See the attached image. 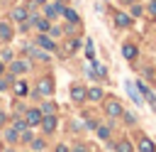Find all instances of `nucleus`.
<instances>
[{
    "label": "nucleus",
    "mask_w": 156,
    "mask_h": 152,
    "mask_svg": "<svg viewBox=\"0 0 156 152\" xmlns=\"http://www.w3.org/2000/svg\"><path fill=\"white\" fill-rule=\"evenodd\" d=\"M105 113L110 115V118H117V115H122V103L117 101V98H105Z\"/></svg>",
    "instance_id": "f257e3e1"
},
{
    "label": "nucleus",
    "mask_w": 156,
    "mask_h": 152,
    "mask_svg": "<svg viewBox=\"0 0 156 152\" xmlns=\"http://www.w3.org/2000/svg\"><path fill=\"white\" fill-rule=\"evenodd\" d=\"M37 93H41V96H51V93H54V83H51L49 76L39 78V83H37Z\"/></svg>",
    "instance_id": "f03ea898"
},
{
    "label": "nucleus",
    "mask_w": 156,
    "mask_h": 152,
    "mask_svg": "<svg viewBox=\"0 0 156 152\" xmlns=\"http://www.w3.org/2000/svg\"><path fill=\"white\" fill-rule=\"evenodd\" d=\"M12 34H15L12 25H10L7 20H0V42H10V39H12Z\"/></svg>",
    "instance_id": "7ed1b4c3"
},
{
    "label": "nucleus",
    "mask_w": 156,
    "mask_h": 152,
    "mask_svg": "<svg viewBox=\"0 0 156 152\" xmlns=\"http://www.w3.org/2000/svg\"><path fill=\"white\" fill-rule=\"evenodd\" d=\"M29 71V61H10V74H24Z\"/></svg>",
    "instance_id": "20e7f679"
},
{
    "label": "nucleus",
    "mask_w": 156,
    "mask_h": 152,
    "mask_svg": "<svg viewBox=\"0 0 156 152\" xmlns=\"http://www.w3.org/2000/svg\"><path fill=\"white\" fill-rule=\"evenodd\" d=\"M27 125H39L41 123V110H37V108H32V110H27V120H24Z\"/></svg>",
    "instance_id": "39448f33"
},
{
    "label": "nucleus",
    "mask_w": 156,
    "mask_h": 152,
    "mask_svg": "<svg viewBox=\"0 0 156 152\" xmlns=\"http://www.w3.org/2000/svg\"><path fill=\"white\" fill-rule=\"evenodd\" d=\"M37 44H39V47H44V49H49V51H56L54 39H49L46 34H39V37H37Z\"/></svg>",
    "instance_id": "423d86ee"
},
{
    "label": "nucleus",
    "mask_w": 156,
    "mask_h": 152,
    "mask_svg": "<svg viewBox=\"0 0 156 152\" xmlns=\"http://www.w3.org/2000/svg\"><path fill=\"white\" fill-rule=\"evenodd\" d=\"M61 10H63V5H61V2H56V5H46V7H44V15H46L49 20H54Z\"/></svg>",
    "instance_id": "0eeeda50"
},
{
    "label": "nucleus",
    "mask_w": 156,
    "mask_h": 152,
    "mask_svg": "<svg viewBox=\"0 0 156 152\" xmlns=\"http://www.w3.org/2000/svg\"><path fill=\"white\" fill-rule=\"evenodd\" d=\"M41 127H44V132H54V130H56V118H54V115L41 118Z\"/></svg>",
    "instance_id": "6e6552de"
},
{
    "label": "nucleus",
    "mask_w": 156,
    "mask_h": 152,
    "mask_svg": "<svg viewBox=\"0 0 156 152\" xmlns=\"http://www.w3.org/2000/svg\"><path fill=\"white\" fill-rule=\"evenodd\" d=\"M85 96H88V93H85V88H83V86H73V91H71V98H73L76 103L85 101Z\"/></svg>",
    "instance_id": "1a4fd4ad"
},
{
    "label": "nucleus",
    "mask_w": 156,
    "mask_h": 152,
    "mask_svg": "<svg viewBox=\"0 0 156 152\" xmlns=\"http://www.w3.org/2000/svg\"><path fill=\"white\" fill-rule=\"evenodd\" d=\"M115 22H117V27H129L132 20H129L127 12H117V15H115Z\"/></svg>",
    "instance_id": "9d476101"
},
{
    "label": "nucleus",
    "mask_w": 156,
    "mask_h": 152,
    "mask_svg": "<svg viewBox=\"0 0 156 152\" xmlns=\"http://www.w3.org/2000/svg\"><path fill=\"white\" fill-rule=\"evenodd\" d=\"M12 20H15V22H24V20H27V10H24V7H15V10H12Z\"/></svg>",
    "instance_id": "9b49d317"
},
{
    "label": "nucleus",
    "mask_w": 156,
    "mask_h": 152,
    "mask_svg": "<svg viewBox=\"0 0 156 152\" xmlns=\"http://www.w3.org/2000/svg\"><path fill=\"white\" fill-rule=\"evenodd\" d=\"M136 86H139V91H141V93H144V98H146V101H149V103H151V105H156V98H154V93H151V91H149V88H146V86H144V83H141V81H139V83H136Z\"/></svg>",
    "instance_id": "f8f14e48"
},
{
    "label": "nucleus",
    "mask_w": 156,
    "mask_h": 152,
    "mask_svg": "<svg viewBox=\"0 0 156 152\" xmlns=\"http://www.w3.org/2000/svg\"><path fill=\"white\" fill-rule=\"evenodd\" d=\"M61 15H63V17H66L71 25H76V22H78V15H76V10H68V7H63V10H61Z\"/></svg>",
    "instance_id": "ddd939ff"
},
{
    "label": "nucleus",
    "mask_w": 156,
    "mask_h": 152,
    "mask_svg": "<svg viewBox=\"0 0 156 152\" xmlns=\"http://www.w3.org/2000/svg\"><path fill=\"white\" fill-rule=\"evenodd\" d=\"M122 54H124V59H134L136 56V47L134 44H124L122 47Z\"/></svg>",
    "instance_id": "4468645a"
},
{
    "label": "nucleus",
    "mask_w": 156,
    "mask_h": 152,
    "mask_svg": "<svg viewBox=\"0 0 156 152\" xmlns=\"http://www.w3.org/2000/svg\"><path fill=\"white\" fill-rule=\"evenodd\" d=\"M154 150H156V147H154V142H151V140H146V137H144V140H139V152H154Z\"/></svg>",
    "instance_id": "2eb2a0df"
},
{
    "label": "nucleus",
    "mask_w": 156,
    "mask_h": 152,
    "mask_svg": "<svg viewBox=\"0 0 156 152\" xmlns=\"http://www.w3.org/2000/svg\"><path fill=\"white\" fill-rule=\"evenodd\" d=\"M15 93H17V96H27V83H24V81H17V83H15Z\"/></svg>",
    "instance_id": "dca6fc26"
},
{
    "label": "nucleus",
    "mask_w": 156,
    "mask_h": 152,
    "mask_svg": "<svg viewBox=\"0 0 156 152\" xmlns=\"http://www.w3.org/2000/svg\"><path fill=\"white\" fill-rule=\"evenodd\" d=\"M98 137H100V140H107V137H110V127H107V125H98Z\"/></svg>",
    "instance_id": "f3484780"
},
{
    "label": "nucleus",
    "mask_w": 156,
    "mask_h": 152,
    "mask_svg": "<svg viewBox=\"0 0 156 152\" xmlns=\"http://www.w3.org/2000/svg\"><path fill=\"white\" fill-rule=\"evenodd\" d=\"M5 140H7V142H15V140H17V127H7V130H5Z\"/></svg>",
    "instance_id": "a211bd4d"
},
{
    "label": "nucleus",
    "mask_w": 156,
    "mask_h": 152,
    "mask_svg": "<svg viewBox=\"0 0 156 152\" xmlns=\"http://www.w3.org/2000/svg\"><path fill=\"white\" fill-rule=\"evenodd\" d=\"M88 96H90V101H100L102 98V88H90Z\"/></svg>",
    "instance_id": "6ab92c4d"
},
{
    "label": "nucleus",
    "mask_w": 156,
    "mask_h": 152,
    "mask_svg": "<svg viewBox=\"0 0 156 152\" xmlns=\"http://www.w3.org/2000/svg\"><path fill=\"white\" fill-rule=\"evenodd\" d=\"M115 150H117V152H132V145H129L127 140H122V142H117Z\"/></svg>",
    "instance_id": "aec40b11"
},
{
    "label": "nucleus",
    "mask_w": 156,
    "mask_h": 152,
    "mask_svg": "<svg viewBox=\"0 0 156 152\" xmlns=\"http://www.w3.org/2000/svg\"><path fill=\"white\" fill-rule=\"evenodd\" d=\"M54 110H56V105H54V103H44V105H41V113H44V115H51Z\"/></svg>",
    "instance_id": "412c9836"
},
{
    "label": "nucleus",
    "mask_w": 156,
    "mask_h": 152,
    "mask_svg": "<svg viewBox=\"0 0 156 152\" xmlns=\"http://www.w3.org/2000/svg\"><path fill=\"white\" fill-rule=\"evenodd\" d=\"M0 59H2V61H12L15 56H12V51H10V49H2V51H0Z\"/></svg>",
    "instance_id": "4be33fe9"
},
{
    "label": "nucleus",
    "mask_w": 156,
    "mask_h": 152,
    "mask_svg": "<svg viewBox=\"0 0 156 152\" xmlns=\"http://www.w3.org/2000/svg\"><path fill=\"white\" fill-rule=\"evenodd\" d=\"M15 127H17V130H27V127H29V125H27V123H24V120H15Z\"/></svg>",
    "instance_id": "5701e85b"
},
{
    "label": "nucleus",
    "mask_w": 156,
    "mask_h": 152,
    "mask_svg": "<svg viewBox=\"0 0 156 152\" xmlns=\"http://www.w3.org/2000/svg\"><path fill=\"white\" fill-rule=\"evenodd\" d=\"M10 81H12V76H10V78H0V91H5V88L10 86Z\"/></svg>",
    "instance_id": "b1692460"
},
{
    "label": "nucleus",
    "mask_w": 156,
    "mask_h": 152,
    "mask_svg": "<svg viewBox=\"0 0 156 152\" xmlns=\"http://www.w3.org/2000/svg\"><path fill=\"white\" fill-rule=\"evenodd\" d=\"M149 12L156 17V0H151V2H149Z\"/></svg>",
    "instance_id": "393cba45"
},
{
    "label": "nucleus",
    "mask_w": 156,
    "mask_h": 152,
    "mask_svg": "<svg viewBox=\"0 0 156 152\" xmlns=\"http://www.w3.org/2000/svg\"><path fill=\"white\" fill-rule=\"evenodd\" d=\"M49 32H51V37H58V34H61V29H58V27H49Z\"/></svg>",
    "instance_id": "a878e982"
},
{
    "label": "nucleus",
    "mask_w": 156,
    "mask_h": 152,
    "mask_svg": "<svg viewBox=\"0 0 156 152\" xmlns=\"http://www.w3.org/2000/svg\"><path fill=\"white\" fill-rule=\"evenodd\" d=\"M85 54H88V59H93V44L88 42V47H85Z\"/></svg>",
    "instance_id": "bb28decb"
},
{
    "label": "nucleus",
    "mask_w": 156,
    "mask_h": 152,
    "mask_svg": "<svg viewBox=\"0 0 156 152\" xmlns=\"http://www.w3.org/2000/svg\"><path fill=\"white\" fill-rule=\"evenodd\" d=\"M22 140H24V142H32V132L24 130V132H22Z\"/></svg>",
    "instance_id": "cd10ccee"
},
{
    "label": "nucleus",
    "mask_w": 156,
    "mask_h": 152,
    "mask_svg": "<svg viewBox=\"0 0 156 152\" xmlns=\"http://www.w3.org/2000/svg\"><path fill=\"white\" fill-rule=\"evenodd\" d=\"M34 150H44V142L41 140H34Z\"/></svg>",
    "instance_id": "c85d7f7f"
},
{
    "label": "nucleus",
    "mask_w": 156,
    "mask_h": 152,
    "mask_svg": "<svg viewBox=\"0 0 156 152\" xmlns=\"http://www.w3.org/2000/svg\"><path fill=\"white\" fill-rule=\"evenodd\" d=\"M56 152H68V147H66V145H58V147H56Z\"/></svg>",
    "instance_id": "c756f323"
},
{
    "label": "nucleus",
    "mask_w": 156,
    "mask_h": 152,
    "mask_svg": "<svg viewBox=\"0 0 156 152\" xmlns=\"http://www.w3.org/2000/svg\"><path fill=\"white\" fill-rule=\"evenodd\" d=\"M73 152H85V147H73Z\"/></svg>",
    "instance_id": "7c9ffc66"
},
{
    "label": "nucleus",
    "mask_w": 156,
    "mask_h": 152,
    "mask_svg": "<svg viewBox=\"0 0 156 152\" xmlns=\"http://www.w3.org/2000/svg\"><path fill=\"white\" fill-rule=\"evenodd\" d=\"M122 2H124V5H132V2H134V0H122Z\"/></svg>",
    "instance_id": "2f4dec72"
},
{
    "label": "nucleus",
    "mask_w": 156,
    "mask_h": 152,
    "mask_svg": "<svg viewBox=\"0 0 156 152\" xmlns=\"http://www.w3.org/2000/svg\"><path fill=\"white\" fill-rule=\"evenodd\" d=\"M34 2H46V0H34Z\"/></svg>",
    "instance_id": "473e14b6"
},
{
    "label": "nucleus",
    "mask_w": 156,
    "mask_h": 152,
    "mask_svg": "<svg viewBox=\"0 0 156 152\" xmlns=\"http://www.w3.org/2000/svg\"><path fill=\"white\" fill-rule=\"evenodd\" d=\"M0 74H2V61H0Z\"/></svg>",
    "instance_id": "72a5a7b5"
}]
</instances>
